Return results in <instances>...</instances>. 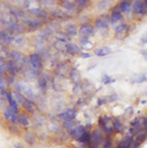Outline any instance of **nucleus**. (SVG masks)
<instances>
[{
  "instance_id": "nucleus-1",
  "label": "nucleus",
  "mask_w": 147,
  "mask_h": 148,
  "mask_svg": "<svg viewBox=\"0 0 147 148\" xmlns=\"http://www.w3.org/2000/svg\"><path fill=\"white\" fill-rule=\"evenodd\" d=\"M4 117L7 121H10L15 124L17 122V119H18V112L13 110L11 107H8L4 111Z\"/></svg>"
},
{
  "instance_id": "nucleus-2",
  "label": "nucleus",
  "mask_w": 147,
  "mask_h": 148,
  "mask_svg": "<svg viewBox=\"0 0 147 148\" xmlns=\"http://www.w3.org/2000/svg\"><path fill=\"white\" fill-rule=\"evenodd\" d=\"M146 1H135L133 5L134 13L137 15H144L146 14Z\"/></svg>"
},
{
  "instance_id": "nucleus-3",
  "label": "nucleus",
  "mask_w": 147,
  "mask_h": 148,
  "mask_svg": "<svg viewBox=\"0 0 147 148\" xmlns=\"http://www.w3.org/2000/svg\"><path fill=\"white\" fill-rule=\"evenodd\" d=\"M29 62L34 69L38 70L41 68V59L38 54H31L29 58Z\"/></svg>"
},
{
  "instance_id": "nucleus-4",
  "label": "nucleus",
  "mask_w": 147,
  "mask_h": 148,
  "mask_svg": "<svg viewBox=\"0 0 147 148\" xmlns=\"http://www.w3.org/2000/svg\"><path fill=\"white\" fill-rule=\"evenodd\" d=\"M79 32L81 34H83V37H88V36H92L94 34V27L90 26V25H83L79 29Z\"/></svg>"
},
{
  "instance_id": "nucleus-5",
  "label": "nucleus",
  "mask_w": 147,
  "mask_h": 148,
  "mask_svg": "<svg viewBox=\"0 0 147 148\" xmlns=\"http://www.w3.org/2000/svg\"><path fill=\"white\" fill-rule=\"evenodd\" d=\"M84 132H86V130H85V127H84L83 126H76L75 127L72 129L70 134H71V136L74 137V138L79 139Z\"/></svg>"
},
{
  "instance_id": "nucleus-6",
  "label": "nucleus",
  "mask_w": 147,
  "mask_h": 148,
  "mask_svg": "<svg viewBox=\"0 0 147 148\" xmlns=\"http://www.w3.org/2000/svg\"><path fill=\"white\" fill-rule=\"evenodd\" d=\"M109 24H110V21H109V19L107 18V17H99V18L96 19L95 21V25H96V27H98V29H107L109 26Z\"/></svg>"
},
{
  "instance_id": "nucleus-7",
  "label": "nucleus",
  "mask_w": 147,
  "mask_h": 148,
  "mask_svg": "<svg viewBox=\"0 0 147 148\" xmlns=\"http://www.w3.org/2000/svg\"><path fill=\"white\" fill-rule=\"evenodd\" d=\"M65 48H66V51L71 55H77L81 52V48L76 43H67Z\"/></svg>"
},
{
  "instance_id": "nucleus-8",
  "label": "nucleus",
  "mask_w": 147,
  "mask_h": 148,
  "mask_svg": "<svg viewBox=\"0 0 147 148\" xmlns=\"http://www.w3.org/2000/svg\"><path fill=\"white\" fill-rule=\"evenodd\" d=\"M77 116V113L74 109H68L67 111L63 112L62 114L59 115V118L63 120H67V119H71V120H75V118Z\"/></svg>"
},
{
  "instance_id": "nucleus-9",
  "label": "nucleus",
  "mask_w": 147,
  "mask_h": 148,
  "mask_svg": "<svg viewBox=\"0 0 147 148\" xmlns=\"http://www.w3.org/2000/svg\"><path fill=\"white\" fill-rule=\"evenodd\" d=\"M103 140V137H102V134L99 132H94L93 134L90 135V143L89 144H99L102 142Z\"/></svg>"
},
{
  "instance_id": "nucleus-10",
  "label": "nucleus",
  "mask_w": 147,
  "mask_h": 148,
  "mask_svg": "<svg viewBox=\"0 0 147 148\" xmlns=\"http://www.w3.org/2000/svg\"><path fill=\"white\" fill-rule=\"evenodd\" d=\"M133 136H131V135H129V136H126L123 141L120 142V144L118 145L117 148H129L131 146V144H133Z\"/></svg>"
},
{
  "instance_id": "nucleus-11",
  "label": "nucleus",
  "mask_w": 147,
  "mask_h": 148,
  "mask_svg": "<svg viewBox=\"0 0 147 148\" xmlns=\"http://www.w3.org/2000/svg\"><path fill=\"white\" fill-rule=\"evenodd\" d=\"M0 42H4V43H11L12 37L9 34L5 32L4 31H0Z\"/></svg>"
},
{
  "instance_id": "nucleus-12",
  "label": "nucleus",
  "mask_w": 147,
  "mask_h": 148,
  "mask_svg": "<svg viewBox=\"0 0 147 148\" xmlns=\"http://www.w3.org/2000/svg\"><path fill=\"white\" fill-rule=\"evenodd\" d=\"M6 97H7V99H8L9 104H10V106H9V107H11L13 110H15L16 112H18V103H17L16 100H15V99L13 98L12 94H11V93H7Z\"/></svg>"
},
{
  "instance_id": "nucleus-13",
  "label": "nucleus",
  "mask_w": 147,
  "mask_h": 148,
  "mask_svg": "<svg viewBox=\"0 0 147 148\" xmlns=\"http://www.w3.org/2000/svg\"><path fill=\"white\" fill-rule=\"evenodd\" d=\"M90 134L88 132H84L83 134H81V136L79 137L78 139L79 142H81V143H84V144H89L90 143Z\"/></svg>"
},
{
  "instance_id": "nucleus-14",
  "label": "nucleus",
  "mask_w": 147,
  "mask_h": 148,
  "mask_svg": "<svg viewBox=\"0 0 147 148\" xmlns=\"http://www.w3.org/2000/svg\"><path fill=\"white\" fill-rule=\"evenodd\" d=\"M122 14H121V12H119V11H114L113 13H112V16H111V18H110V23L111 24H116V23H118L119 21H121L122 20Z\"/></svg>"
},
{
  "instance_id": "nucleus-15",
  "label": "nucleus",
  "mask_w": 147,
  "mask_h": 148,
  "mask_svg": "<svg viewBox=\"0 0 147 148\" xmlns=\"http://www.w3.org/2000/svg\"><path fill=\"white\" fill-rule=\"evenodd\" d=\"M97 56H100V57H103V56H106V55L110 54L111 53V49L109 47H102V48H99L94 51Z\"/></svg>"
},
{
  "instance_id": "nucleus-16",
  "label": "nucleus",
  "mask_w": 147,
  "mask_h": 148,
  "mask_svg": "<svg viewBox=\"0 0 147 148\" xmlns=\"http://www.w3.org/2000/svg\"><path fill=\"white\" fill-rule=\"evenodd\" d=\"M77 125V122L75 120H71V119H67V120H64L63 122V126L66 127L67 130H72L73 127H76Z\"/></svg>"
},
{
  "instance_id": "nucleus-17",
  "label": "nucleus",
  "mask_w": 147,
  "mask_h": 148,
  "mask_svg": "<svg viewBox=\"0 0 147 148\" xmlns=\"http://www.w3.org/2000/svg\"><path fill=\"white\" fill-rule=\"evenodd\" d=\"M11 58L14 60L16 63H21L22 61L24 60V57L20 52H17V51H13L11 53Z\"/></svg>"
},
{
  "instance_id": "nucleus-18",
  "label": "nucleus",
  "mask_w": 147,
  "mask_h": 148,
  "mask_svg": "<svg viewBox=\"0 0 147 148\" xmlns=\"http://www.w3.org/2000/svg\"><path fill=\"white\" fill-rule=\"evenodd\" d=\"M118 7H119V10L121 12H128L129 10V8H131V2H129V1H123L121 4L119 5Z\"/></svg>"
},
{
  "instance_id": "nucleus-19",
  "label": "nucleus",
  "mask_w": 147,
  "mask_h": 148,
  "mask_svg": "<svg viewBox=\"0 0 147 148\" xmlns=\"http://www.w3.org/2000/svg\"><path fill=\"white\" fill-rule=\"evenodd\" d=\"M67 32H68V34H70V36H77L78 34V29H77L76 25H68L66 27Z\"/></svg>"
},
{
  "instance_id": "nucleus-20",
  "label": "nucleus",
  "mask_w": 147,
  "mask_h": 148,
  "mask_svg": "<svg viewBox=\"0 0 147 148\" xmlns=\"http://www.w3.org/2000/svg\"><path fill=\"white\" fill-rule=\"evenodd\" d=\"M146 81V75H139V76H136L131 79V82H137V84H139V82H144Z\"/></svg>"
},
{
  "instance_id": "nucleus-21",
  "label": "nucleus",
  "mask_w": 147,
  "mask_h": 148,
  "mask_svg": "<svg viewBox=\"0 0 147 148\" xmlns=\"http://www.w3.org/2000/svg\"><path fill=\"white\" fill-rule=\"evenodd\" d=\"M17 122L20 123V124H22L23 126H28L29 125V120H28V118L25 116V115H20V116H18Z\"/></svg>"
},
{
  "instance_id": "nucleus-22",
  "label": "nucleus",
  "mask_w": 147,
  "mask_h": 148,
  "mask_svg": "<svg viewBox=\"0 0 147 148\" xmlns=\"http://www.w3.org/2000/svg\"><path fill=\"white\" fill-rule=\"evenodd\" d=\"M122 127H123V125H122V123L120 120H116V121H114L113 127H112L114 130H116V132H121Z\"/></svg>"
},
{
  "instance_id": "nucleus-23",
  "label": "nucleus",
  "mask_w": 147,
  "mask_h": 148,
  "mask_svg": "<svg viewBox=\"0 0 147 148\" xmlns=\"http://www.w3.org/2000/svg\"><path fill=\"white\" fill-rule=\"evenodd\" d=\"M62 6L68 10H73L76 8V3H73V2H70V1H63Z\"/></svg>"
},
{
  "instance_id": "nucleus-24",
  "label": "nucleus",
  "mask_w": 147,
  "mask_h": 148,
  "mask_svg": "<svg viewBox=\"0 0 147 148\" xmlns=\"http://www.w3.org/2000/svg\"><path fill=\"white\" fill-rule=\"evenodd\" d=\"M26 24L28 25L29 27H31L40 26V22L37 21V20H27Z\"/></svg>"
},
{
  "instance_id": "nucleus-25",
  "label": "nucleus",
  "mask_w": 147,
  "mask_h": 148,
  "mask_svg": "<svg viewBox=\"0 0 147 148\" xmlns=\"http://www.w3.org/2000/svg\"><path fill=\"white\" fill-rule=\"evenodd\" d=\"M24 106H25V108H26L28 111H29V112H32L34 111V104L31 103L29 100H28V99H25V102H24Z\"/></svg>"
},
{
  "instance_id": "nucleus-26",
  "label": "nucleus",
  "mask_w": 147,
  "mask_h": 148,
  "mask_svg": "<svg viewBox=\"0 0 147 148\" xmlns=\"http://www.w3.org/2000/svg\"><path fill=\"white\" fill-rule=\"evenodd\" d=\"M102 82H103L104 84H112V82H115V79H112L108 76V75L104 74L103 75V79H102Z\"/></svg>"
},
{
  "instance_id": "nucleus-27",
  "label": "nucleus",
  "mask_w": 147,
  "mask_h": 148,
  "mask_svg": "<svg viewBox=\"0 0 147 148\" xmlns=\"http://www.w3.org/2000/svg\"><path fill=\"white\" fill-rule=\"evenodd\" d=\"M8 68H9L10 72H11L13 75H16L17 73H18V71H19L18 67H17V65L15 63H9L8 64Z\"/></svg>"
},
{
  "instance_id": "nucleus-28",
  "label": "nucleus",
  "mask_w": 147,
  "mask_h": 148,
  "mask_svg": "<svg viewBox=\"0 0 147 148\" xmlns=\"http://www.w3.org/2000/svg\"><path fill=\"white\" fill-rule=\"evenodd\" d=\"M29 12L32 14H34V15H37V16H44V17H46V13L45 12H43L41 9H31V10H29Z\"/></svg>"
},
{
  "instance_id": "nucleus-29",
  "label": "nucleus",
  "mask_w": 147,
  "mask_h": 148,
  "mask_svg": "<svg viewBox=\"0 0 147 148\" xmlns=\"http://www.w3.org/2000/svg\"><path fill=\"white\" fill-rule=\"evenodd\" d=\"M25 140L27 141V143H29V144H34V141H36V139H34V135L32 134H27L26 136H25Z\"/></svg>"
},
{
  "instance_id": "nucleus-30",
  "label": "nucleus",
  "mask_w": 147,
  "mask_h": 148,
  "mask_svg": "<svg viewBox=\"0 0 147 148\" xmlns=\"http://www.w3.org/2000/svg\"><path fill=\"white\" fill-rule=\"evenodd\" d=\"M38 85H39V88H40V90L42 89L43 91H45L46 90V87H47V82L44 79H39L38 82Z\"/></svg>"
},
{
  "instance_id": "nucleus-31",
  "label": "nucleus",
  "mask_w": 147,
  "mask_h": 148,
  "mask_svg": "<svg viewBox=\"0 0 147 148\" xmlns=\"http://www.w3.org/2000/svg\"><path fill=\"white\" fill-rule=\"evenodd\" d=\"M126 29H128V25L122 24V25H120V26H118V27H116V32H117V34H120V32L126 31Z\"/></svg>"
},
{
  "instance_id": "nucleus-32",
  "label": "nucleus",
  "mask_w": 147,
  "mask_h": 148,
  "mask_svg": "<svg viewBox=\"0 0 147 148\" xmlns=\"http://www.w3.org/2000/svg\"><path fill=\"white\" fill-rule=\"evenodd\" d=\"M90 40H89L88 37H83V38H81V43L83 45V46H86V44H88Z\"/></svg>"
},
{
  "instance_id": "nucleus-33",
  "label": "nucleus",
  "mask_w": 147,
  "mask_h": 148,
  "mask_svg": "<svg viewBox=\"0 0 147 148\" xmlns=\"http://www.w3.org/2000/svg\"><path fill=\"white\" fill-rule=\"evenodd\" d=\"M76 77H79V73L77 72V70H73L71 72V77L73 79H76Z\"/></svg>"
},
{
  "instance_id": "nucleus-34",
  "label": "nucleus",
  "mask_w": 147,
  "mask_h": 148,
  "mask_svg": "<svg viewBox=\"0 0 147 148\" xmlns=\"http://www.w3.org/2000/svg\"><path fill=\"white\" fill-rule=\"evenodd\" d=\"M139 124H140V122H139V120H138V119H135V120H133V121L131 122V126H133V127H138V126H139Z\"/></svg>"
},
{
  "instance_id": "nucleus-35",
  "label": "nucleus",
  "mask_w": 147,
  "mask_h": 148,
  "mask_svg": "<svg viewBox=\"0 0 147 148\" xmlns=\"http://www.w3.org/2000/svg\"><path fill=\"white\" fill-rule=\"evenodd\" d=\"M77 2H78V4L79 6H85L88 1H86V0H81V1H77Z\"/></svg>"
},
{
  "instance_id": "nucleus-36",
  "label": "nucleus",
  "mask_w": 147,
  "mask_h": 148,
  "mask_svg": "<svg viewBox=\"0 0 147 148\" xmlns=\"http://www.w3.org/2000/svg\"><path fill=\"white\" fill-rule=\"evenodd\" d=\"M53 15L55 17H58V18H59V17H63V13H62V12H60V11H55L53 13Z\"/></svg>"
},
{
  "instance_id": "nucleus-37",
  "label": "nucleus",
  "mask_w": 147,
  "mask_h": 148,
  "mask_svg": "<svg viewBox=\"0 0 147 148\" xmlns=\"http://www.w3.org/2000/svg\"><path fill=\"white\" fill-rule=\"evenodd\" d=\"M4 72H5V68H4V66H3V65L0 64V77L2 76V74H3Z\"/></svg>"
},
{
  "instance_id": "nucleus-38",
  "label": "nucleus",
  "mask_w": 147,
  "mask_h": 148,
  "mask_svg": "<svg viewBox=\"0 0 147 148\" xmlns=\"http://www.w3.org/2000/svg\"><path fill=\"white\" fill-rule=\"evenodd\" d=\"M89 57H91V55L89 53H83V58H89Z\"/></svg>"
},
{
  "instance_id": "nucleus-39",
  "label": "nucleus",
  "mask_w": 147,
  "mask_h": 148,
  "mask_svg": "<svg viewBox=\"0 0 147 148\" xmlns=\"http://www.w3.org/2000/svg\"><path fill=\"white\" fill-rule=\"evenodd\" d=\"M141 103H142V104H146V100H143V101H141Z\"/></svg>"
},
{
  "instance_id": "nucleus-40",
  "label": "nucleus",
  "mask_w": 147,
  "mask_h": 148,
  "mask_svg": "<svg viewBox=\"0 0 147 148\" xmlns=\"http://www.w3.org/2000/svg\"><path fill=\"white\" fill-rule=\"evenodd\" d=\"M88 148H98V147H96V146H90V147H88Z\"/></svg>"
},
{
  "instance_id": "nucleus-41",
  "label": "nucleus",
  "mask_w": 147,
  "mask_h": 148,
  "mask_svg": "<svg viewBox=\"0 0 147 148\" xmlns=\"http://www.w3.org/2000/svg\"><path fill=\"white\" fill-rule=\"evenodd\" d=\"M1 89H2V88H1V87H0V90H1Z\"/></svg>"
}]
</instances>
